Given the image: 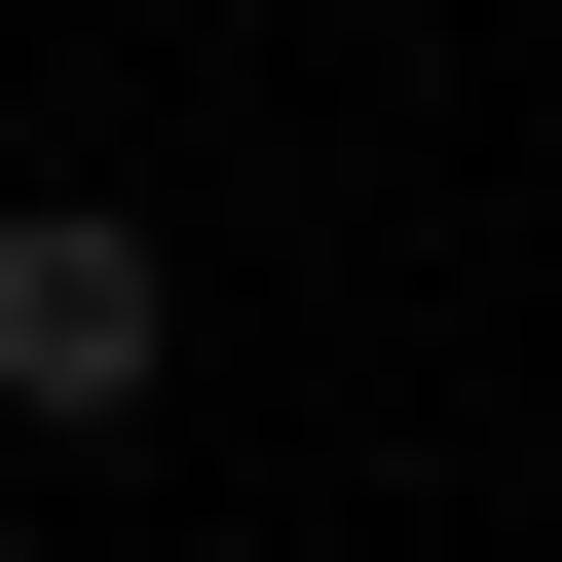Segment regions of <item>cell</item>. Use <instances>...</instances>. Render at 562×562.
<instances>
[{
    "instance_id": "6da1fadb",
    "label": "cell",
    "mask_w": 562,
    "mask_h": 562,
    "mask_svg": "<svg viewBox=\"0 0 562 562\" xmlns=\"http://www.w3.org/2000/svg\"><path fill=\"white\" fill-rule=\"evenodd\" d=\"M0 413H150V225H113V188L0 225Z\"/></svg>"
},
{
    "instance_id": "7a4b0ae2",
    "label": "cell",
    "mask_w": 562,
    "mask_h": 562,
    "mask_svg": "<svg viewBox=\"0 0 562 562\" xmlns=\"http://www.w3.org/2000/svg\"><path fill=\"white\" fill-rule=\"evenodd\" d=\"M0 562H38V525H0Z\"/></svg>"
}]
</instances>
